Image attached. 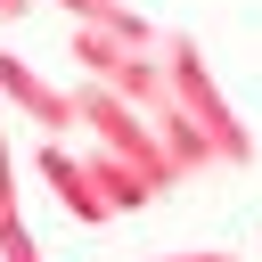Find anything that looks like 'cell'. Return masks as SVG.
Masks as SVG:
<instances>
[{
  "mask_svg": "<svg viewBox=\"0 0 262 262\" xmlns=\"http://www.w3.org/2000/svg\"><path fill=\"white\" fill-rule=\"evenodd\" d=\"M164 98L205 131V147H213V164H254V139H246V123H237V106L221 98V82L205 74V57H196V41L188 33H164Z\"/></svg>",
  "mask_w": 262,
  "mask_h": 262,
  "instance_id": "cell-1",
  "label": "cell"
},
{
  "mask_svg": "<svg viewBox=\"0 0 262 262\" xmlns=\"http://www.w3.org/2000/svg\"><path fill=\"white\" fill-rule=\"evenodd\" d=\"M164 49V41H156ZM147 41H131V33H106V25H66V57L82 66V82H98V90H115V98H131V106H164V57H156Z\"/></svg>",
  "mask_w": 262,
  "mask_h": 262,
  "instance_id": "cell-2",
  "label": "cell"
},
{
  "mask_svg": "<svg viewBox=\"0 0 262 262\" xmlns=\"http://www.w3.org/2000/svg\"><path fill=\"white\" fill-rule=\"evenodd\" d=\"M0 106H8V115H25L33 131H49V139L82 131V123H74V90H66V82H49L41 66H25L16 49H0Z\"/></svg>",
  "mask_w": 262,
  "mask_h": 262,
  "instance_id": "cell-3",
  "label": "cell"
},
{
  "mask_svg": "<svg viewBox=\"0 0 262 262\" xmlns=\"http://www.w3.org/2000/svg\"><path fill=\"white\" fill-rule=\"evenodd\" d=\"M33 164H41V180L57 188V205H66L74 221H90V229H98V221H115V213H106V196H98V180H90V164H82L66 139H41V156H33Z\"/></svg>",
  "mask_w": 262,
  "mask_h": 262,
  "instance_id": "cell-4",
  "label": "cell"
},
{
  "mask_svg": "<svg viewBox=\"0 0 262 262\" xmlns=\"http://www.w3.org/2000/svg\"><path fill=\"white\" fill-rule=\"evenodd\" d=\"M82 164H90V180H98V196H106V213H147V205L164 196V188H156V180H147L139 164H123V156H106V147H90Z\"/></svg>",
  "mask_w": 262,
  "mask_h": 262,
  "instance_id": "cell-5",
  "label": "cell"
},
{
  "mask_svg": "<svg viewBox=\"0 0 262 262\" xmlns=\"http://www.w3.org/2000/svg\"><path fill=\"white\" fill-rule=\"evenodd\" d=\"M57 8H66V25H106V33H131V41H147V49L164 41L131 0H57Z\"/></svg>",
  "mask_w": 262,
  "mask_h": 262,
  "instance_id": "cell-6",
  "label": "cell"
},
{
  "mask_svg": "<svg viewBox=\"0 0 262 262\" xmlns=\"http://www.w3.org/2000/svg\"><path fill=\"white\" fill-rule=\"evenodd\" d=\"M0 262H41V246H33V229H25V213H0Z\"/></svg>",
  "mask_w": 262,
  "mask_h": 262,
  "instance_id": "cell-7",
  "label": "cell"
},
{
  "mask_svg": "<svg viewBox=\"0 0 262 262\" xmlns=\"http://www.w3.org/2000/svg\"><path fill=\"white\" fill-rule=\"evenodd\" d=\"M0 213H16V147H8V106H0Z\"/></svg>",
  "mask_w": 262,
  "mask_h": 262,
  "instance_id": "cell-8",
  "label": "cell"
},
{
  "mask_svg": "<svg viewBox=\"0 0 262 262\" xmlns=\"http://www.w3.org/2000/svg\"><path fill=\"white\" fill-rule=\"evenodd\" d=\"M156 262H229V254H156Z\"/></svg>",
  "mask_w": 262,
  "mask_h": 262,
  "instance_id": "cell-9",
  "label": "cell"
},
{
  "mask_svg": "<svg viewBox=\"0 0 262 262\" xmlns=\"http://www.w3.org/2000/svg\"><path fill=\"white\" fill-rule=\"evenodd\" d=\"M25 8H33V0H0V16H8V25H16V16H25Z\"/></svg>",
  "mask_w": 262,
  "mask_h": 262,
  "instance_id": "cell-10",
  "label": "cell"
}]
</instances>
